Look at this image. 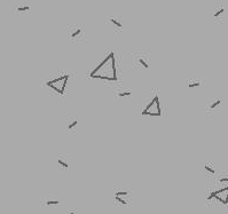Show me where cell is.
I'll return each mask as SVG.
<instances>
[{"mask_svg":"<svg viewBox=\"0 0 228 214\" xmlns=\"http://www.w3.org/2000/svg\"><path fill=\"white\" fill-rule=\"evenodd\" d=\"M220 104H221V98H212L206 103V111L212 112L216 110V108H218Z\"/></svg>","mask_w":228,"mask_h":214,"instance_id":"ba28073f","label":"cell"},{"mask_svg":"<svg viewBox=\"0 0 228 214\" xmlns=\"http://www.w3.org/2000/svg\"><path fill=\"white\" fill-rule=\"evenodd\" d=\"M132 95V91H120L117 93V96L118 98H127V96H131Z\"/></svg>","mask_w":228,"mask_h":214,"instance_id":"5bb4252c","label":"cell"},{"mask_svg":"<svg viewBox=\"0 0 228 214\" xmlns=\"http://www.w3.org/2000/svg\"><path fill=\"white\" fill-rule=\"evenodd\" d=\"M68 80L69 75H63L61 77H57V78L47 81V86L52 88L54 92H56L57 94H64L67 85H68Z\"/></svg>","mask_w":228,"mask_h":214,"instance_id":"277c9868","label":"cell"},{"mask_svg":"<svg viewBox=\"0 0 228 214\" xmlns=\"http://www.w3.org/2000/svg\"><path fill=\"white\" fill-rule=\"evenodd\" d=\"M69 214H74V212H70Z\"/></svg>","mask_w":228,"mask_h":214,"instance_id":"ffe728a7","label":"cell"},{"mask_svg":"<svg viewBox=\"0 0 228 214\" xmlns=\"http://www.w3.org/2000/svg\"><path fill=\"white\" fill-rule=\"evenodd\" d=\"M201 82L198 80H190L187 82V87L188 88H196V87H200Z\"/></svg>","mask_w":228,"mask_h":214,"instance_id":"4fadbf2b","label":"cell"},{"mask_svg":"<svg viewBox=\"0 0 228 214\" xmlns=\"http://www.w3.org/2000/svg\"><path fill=\"white\" fill-rule=\"evenodd\" d=\"M68 131L69 132H74L78 126V119L74 117H69L68 118Z\"/></svg>","mask_w":228,"mask_h":214,"instance_id":"30bf717a","label":"cell"},{"mask_svg":"<svg viewBox=\"0 0 228 214\" xmlns=\"http://www.w3.org/2000/svg\"><path fill=\"white\" fill-rule=\"evenodd\" d=\"M14 13H18V14H24V13H29L31 11V7L29 5H24V6H17L14 9Z\"/></svg>","mask_w":228,"mask_h":214,"instance_id":"7c38bea8","label":"cell"},{"mask_svg":"<svg viewBox=\"0 0 228 214\" xmlns=\"http://www.w3.org/2000/svg\"><path fill=\"white\" fill-rule=\"evenodd\" d=\"M143 116L149 117H160L162 113L160 110V96L157 93H154L153 95H150L147 101V103L144 104L142 109Z\"/></svg>","mask_w":228,"mask_h":214,"instance_id":"7a4b0ae2","label":"cell"},{"mask_svg":"<svg viewBox=\"0 0 228 214\" xmlns=\"http://www.w3.org/2000/svg\"><path fill=\"white\" fill-rule=\"evenodd\" d=\"M204 169H205L206 173L210 174V175H213V174H216V169L212 167L211 165H209V164H205V166H204Z\"/></svg>","mask_w":228,"mask_h":214,"instance_id":"9a60e30c","label":"cell"},{"mask_svg":"<svg viewBox=\"0 0 228 214\" xmlns=\"http://www.w3.org/2000/svg\"><path fill=\"white\" fill-rule=\"evenodd\" d=\"M128 195H130V192L126 190H119L115 192V197H125V196H128Z\"/></svg>","mask_w":228,"mask_h":214,"instance_id":"2e32d148","label":"cell"},{"mask_svg":"<svg viewBox=\"0 0 228 214\" xmlns=\"http://www.w3.org/2000/svg\"><path fill=\"white\" fill-rule=\"evenodd\" d=\"M219 183H227L228 185V176H223V175H221L220 179H219Z\"/></svg>","mask_w":228,"mask_h":214,"instance_id":"ac0fdd59","label":"cell"},{"mask_svg":"<svg viewBox=\"0 0 228 214\" xmlns=\"http://www.w3.org/2000/svg\"><path fill=\"white\" fill-rule=\"evenodd\" d=\"M57 164L59 166L63 169H67L69 167V163H68V157L65 155H60L59 158H57Z\"/></svg>","mask_w":228,"mask_h":214,"instance_id":"8fae6325","label":"cell"},{"mask_svg":"<svg viewBox=\"0 0 228 214\" xmlns=\"http://www.w3.org/2000/svg\"><path fill=\"white\" fill-rule=\"evenodd\" d=\"M223 15H225V8L223 6H219L214 8L213 12V20L216 22H221L223 20Z\"/></svg>","mask_w":228,"mask_h":214,"instance_id":"9c48e42d","label":"cell"},{"mask_svg":"<svg viewBox=\"0 0 228 214\" xmlns=\"http://www.w3.org/2000/svg\"><path fill=\"white\" fill-rule=\"evenodd\" d=\"M104 23L108 25L109 29L116 33H120L124 30V23L119 15H109L104 18Z\"/></svg>","mask_w":228,"mask_h":214,"instance_id":"5b68a950","label":"cell"},{"mask_svg":"<svg viewBox=\"0 0 228 214\" xmlns=\"http://www.w3.org/2000/svg\"><path fill=\"white\" fill-rule=\"evenodd\" d=\"M92 78H97L102 80L114 81L117 80V72H116V57L115 53L110 52L103 58L102 61L99 63L95 69L92 71L91 73Z\"/></svg>","mask_w":228,"mask_h":214,"instance_id":"6da1fadb","label":"cell"},{"mask_svg":"<svg viewBox=\"0 0 228 214\" xmlns=\"http://www.w3.org/2000/svg\"><path fill=\"white\" fill-rule=\"evenodd\" d=\"M134 65L139 67L140 69H149V56L147 53H138L134 54Z\"/></svg>","mask_w":228,"mask_h":214,"instance_id":"52a82bcc","label":"cell"},{"mask_svg":"<svg viewBox=\"0 0 228 214\" xmlns=\"http://www.w3.org/2000/svg\"><path fill=\"white\" fill-rule=\"evenodd\" d=\"M115 199H116L117 202H119L122 205H126V204H127V202H126L125 199H123L122 197H115Z\"/></svg>","mask_w":228,"mask_h":214,"instance_id":"d6986e66","label":"cell"},{"mask_svg":"<svg viewBox=\"0 0 228 214\" xmlns=\"http://www.w3.org/2000/svg\"><path fill=\"white\" fill-rule=\"evenodd\" d=\"M213 198H216L217 200L221 202V204L223 205H227L228 204V185L221 189H218L210 192V195L207 196V200H211Z\"/></svg>","mask_w":228,"mask_h":214,"instance_id":"8992f818","label":"cell"},{"mask_svg":"<svg viewBox=\"0 0 228 214\" xmlns=\"http://www.w3.org/2000/svg\"><path fill=\"white\" fill-rule=\"evenodd\" d=\"M59 204H60L59 200H51V199L46 200V205H47V206H51V205H59Z\"/></svg>","mask_w":228,"mask_h":214,"instance_id":"e0dca14e","label":"cell"},{"mask_svg":"<svg viewBox=\"0 0 228 214\" xmlns=\"http://www.w3.org/2000/svg\"><path fill=\"white\" fill-rule=\"evenodd\" d=\"M86 30L83 24H70L68 26V39L72 42L85 41Z\"/></svg>","mask_w":228,"mask_h":214,"instance_id":"3957f363","label":"cell"}]
</instances>
